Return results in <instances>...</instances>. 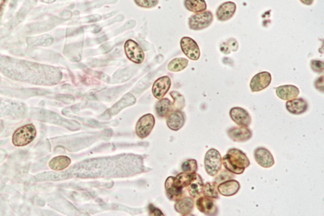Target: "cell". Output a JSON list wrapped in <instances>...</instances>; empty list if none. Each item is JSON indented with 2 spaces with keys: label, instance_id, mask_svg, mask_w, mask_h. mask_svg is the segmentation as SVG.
Instances as JSON below:
<instances>
[{
  "label": "cell",
  "instance_id": "8",
  "mask_svg": "<svg viewBox=\"0 0 324 216\" xmlns=\"http://www.w3.org/2000/svg\"><path fill=\"white\" fill-rule=\"evenodd\" d=\"M272 76L269 72H261L256 74L250 82V88L253 92H258L266 89L271 83Z\"/></svg>",
  "mask_w": 324,
  "mask_h": 216
},
{
  "label": "cell",
  "instance_id": "15",
  "mask_svg": "<svg viewBox=\"0 0 324 216\" xmlns=\"http://www.w3.org/2000/svg\"><path fill=\"white\" fill-rule=\"evenodd\" d=\"M286 107L288 112L294 115H301L308 110V104L303 98H294L288 100Z\"/></svg>",
  "mask_w": 324,
  "mask_h": 216
},
{
  "label": "cell",
  "instance_id": "34",
  "mask_svg": "<svg viewBox=\"0 0 324 216\" xmlns=\"http://www.w3.org/2000/svg\"><path fill=\"white\" fill-rule=\"evenodd\" d=\"M315 86L318 90L321 91L322 93L324 92V76L317 79L315 82Z\"/></svg>",
  "mask_w": 324,
  "mask_h": 216
},
{
  "label": "cell",
  "instance_id": "20",
  "mask_svg": "<svg viewBox=\"0 0 324 216\" xmlns=\"http://www.w3.org/2000/svg\"><path fill=\"white\" fill-rule=\"evenodd\" d=\"M188 191L190 195L193 198H197L201 195L203 193V183L202 178L198 174H196L195 176L192 179V180L188 185Z\"/></svg>",
  "mask_w": 324,
  "mask_h": 216
},
{
  "label": "cell",
  "instance_id": "31",
  "mask_svg": "<svg viewBox=\"0 0 324 216\" xmlns=\"http://www.w3.org/2000/svg\"><path fill=\"white\" fill-rule=\"evenodd\" d=\"M135 2L140 7L149 8L157 6L159 0H135Z\"/></svg>",
  "mask_w": 324,
  "mask_h": 216
},
{
  "label": "cell",
  "instance_id": "28",
  "mask_svg": "<svg viewBox=\"0 0 324 216\" xmlns=\"http://www.w3.org/2000/svg\"><path fill=\"white\" fill-rule=\"evenodd\" d=\"M170 95L174 99V104L172 105L176 110H181L185 108V100L183 95L177 91H172L170 93Z\"/></svg>",
  "mask_w": 324,
  "mask_h": 216
},
{
  "label": "cell",
  "instance_id": "23",
  "mask_svg": "<svg viewBox=\"0 0 324 216\" xmlns=\"http://www.w3.org/2000/svg\"><path fill=\"white\" fill-rule=\"evenodd\" d=\"M185 6L186 9L196 14L204 12L207 8L205 0H185Z\"/></svg>",
  "mask_w": 324,
  "mask_h": 216
},
{
  "label": "cell",
  "instance_id": "3",
  "mask_svg": "<svg viewBox=\"0 0 324 216\" xmlns=\"http://www.w3.org/2000/svg\"><path fill=\"white\" fill-rule=\"evenodd\" d=\"M222 165V157L217 150L211 148L206 153L205 167L209 175L216 176L220 171Z\"/></svg>",
  "mask_w": 324,
  "mask_h": 216
},
{
  "label": "cell",
  "instance_id": "19",
  "mask_svg": "<svg viewBox=\"0 0 324 216\" xmlns=\"http://www.w3.org/2000/svg\"><path fill=\"white\" fill-rule=\"evenodd\" d=\"M165 189L168 197L173 200L180 199L183 193V188L179 187L175 182L174 177H169L165 183Z\"/></svg>",
  "mask_w": 324,
  "mask_h": 216
},
{
  "label": "cell",
  "instance_id": "1",
  "mask_svg": "<svg viewBox=\"0 0 324 216\" xmlns=\"http://www.w3.org/2000/svg\"><path fill=\"white\" fill-rule=\"evenodd\" d=\"M223 165L227 171L235 174H242L250 165L246 155L237 148H231L222 158Z\"/></svg>",
  "mask_w": 324,
  "mask_h": 216
},
{
  "label": "cell",
  "instance_id": "7",
  "mask_svg": "<svg viewBox=\"0 0 324 216\" xmlns=\"http://www.w3.org/2000/svg\"><path fill=\"white\" fill-rule=\"evenodd\" d=\"M155 123V117L150 113L144 115L140 118L136 125L137 136L141 138L147 137L154 127Z\"/></svg>",
  "mask_w": 324,
  "mask_h": 216
},
{
  "label": "cell",
  "instance_id": "25",
  "mask_svg": "<svg viewBox=\"0 0 324 216\" xmlns=\"http://www.w3.org/2000/svg\"><path fill=\"white\" fill-rule=\"evenodd\" d=\"M189 61L185 58H176L170 61L168 65V69L171 72L183 71L188 67Z\"/></svg>",
  "mask_w": 324,
  "mask_h": 216
},
{
  "label": "cell",
  "instance_id": "22",
  "mask_svg": "<svg viewBox=\"0 0 324 216\" xmlns=\"http://www.w3.org/2000/svg\"><path fill=\"white\" fill-rule=\"evenodd\" d=\"M71 159L66 156H58L54 157L49 163V166L54 171H62L71 164Z\"/></svg>",
  "mask_w": 324,
  "mask_h": 216
},
{
  "label": "cell",
  "instance_id": "5",
  "mask_svg": "<svg viewBox=\"0 0 324 216\" xmlns=\"http://www.w3.org/2000/svg\"><path fill=\"white\" fill-rule=\"evenodd\" d=\"M125 52L126 56L132 62L135 64H141L144 60V54L143 50L138 43L133 39H128L125 43Z\"/></svg>",
  "mask_w": 324,
  "mask_h": 216
},
{
  "label": "cell",
  "instance_id": "18",
  "mask_svg": "<svg viewBox=\"0 0 324 216\" xmlns=\"http://www.w3.org/2000/svg\"><path fill=\"white\" fill-rule=\"evenodd\" d=\"M167 123L172 130L178 131L185 123V115L179 110L171 112L168 115Z\"/></svg>",
  "mask_w": 324,
  "mask_h": 216
},
{
  "label": "cell",
  "instance_id": "4",
  "mask_svg": "<svg viewBox=\"0 0 324 216\" xmlns=\"http://www.w3.org/2000/svg\"><path fill=\"white\" fill-rule=\"evenodd\" d=\"M214 21V15L210 11L197 13L189 19L188 24L190 29L200 30L209 27Z\"/></svg>",
  "mask_w": 324,
  "mask_h": 216
},
{
  "label": "cell",
  "instance_id": "13",
  "mask_svg": "<svg viewBox=\"0 0 324 216\" xmlns=\"http://www.w3.org/2000/svg\"><path fill=\"white\" fill-rule=\"evenodd\" d=\"M171 86V80L168 76H163L158 79L153 84L152 91L153 95L158 99H161L169 90Z\"/></svg>",
  "mask_w": 324,
  "mask_h": 216
},
{
  "label": "cell",
  "instance_id": "21",
  "mask_svg": "<svg viewBox=\"0 0 324 216\" xmlns=\"http://www.w3.org/2000/svg\"><path fill=\"white\" fill-rule=\"evenodd\" d=\"M194 207V200L191 197L180 198L175 205V209L181 215L186 216L191 213Z\"/></svg>",
  "mask_w": 324,
  "mask_h": 216
},
{
  "label": "cell",
  "instance_id": "2",
  "mask_svg": "<svg viewBox=\"0 0 324 216\" xmlns=\"http://www.w3.org/2000/svg\"><path fill=\"white\" fill-rule=\"evenodd\" d=\"M36 136V130L32 124L20 128L14 133L12 142L16 147H24L32 142Z\"/></svg>",
  "mask_w": 324,
  "mask_h": 216
},
{
  "label": "cell",
  "instance_id": "35",
  "mask_svg": "<svg viewBox=\"0 0 324 216\" xmlns=\"http://www.w3.org/2000/svg\"><path fill=\"white\" fill-rule=\"evenodd\" d=\"M149 211H150V215L163 216L162 211H160L159 209L156 208V207L153 206L152 204L150 205V206H149Z\"/></svg>",
  "mask_w": 324,
  "mask_h": 216
},
{
  "label": "cell",
  "instance_id": "11",
  "mask_svg": "<svg viewBox=\"0 0 324 216\" xmlns=\"http://www.w3.org/2000/svg\"><path fill=\"white\" fill-rule=\"evenodd\" d=\"M230 138L235 142H245L248 141L253 136L252 131L248 127H233L227 131Z\"/></svg>",
  "mask_w": 324,
  "mask_h": 216
},
{
  "label": "cell",
  "instance_id": "29",
  "mask_svg": "<svg viewBox=\"0 0 324 216\" xmlns=\"http://www.w3.org/2000/svg\"><path fill=\"white\" fill-rule=\"evenodd\" d=\"M234 40V39H230L227 42L222 43L220 47L221 52L225 54H229L231 53V51L236 52L234 49L235 48L236 50H238V44L236 39L234 42H233Z\"/></svg>",
  "mask_w": 324,
  "mask_h": 216
},
{
  "label": "cell",
  "instance_id": "14",
  "mask_svg": "<svg viewBox=\"0 0 324 216\" xmlns=\"http://www.w3.org/2000/svg\"><path fill=\"white\" fill-rule=\"evenodd\" d=\"M236 5L233 1H227L218 6L216 11V18L221 22L229 21L235 14Z\"/></svg>",
  "mask_w": 324,
  "mask_h": 216
},
{
  "label": "cell",
  "instance_id": "33",
  "mask_svg": "<svg viewBox=\"0 0 324 216\" xmlns=\"http://www.w3.org/2000/svg\"><path fill=\"white\" fill-rule=\"evenodd\" d=\"M233 178H234L233 174H232L231 172L227 171L226 169V171H222L219 174V176L216 177L215 182L218 184V183L224 182L225 181L231 180Z\"/></svg>",
  "mask_w": 324,
  "mask_h": 216
},
{
  "label": "cell",
  "instance_id": "16",
  "mask_svg": "<svg viewBox=\"0 0 324 216\" xmlns=\"http://www.w3.org/2000/svg\"><path fill=\"white\" fill-rule=\"evenodd\" d=\"M240 184L238 181L228 180L217 185L218 193L223 196H231L236 195L240 189Z\"/></svg>",
  "mask_w": 324,
  "mask_h": 216
},
{
  "label": "cell",
  "instance_id": "36",
  "mask_svg": "<svg viewBox=\"0 0 324 216\" xmlns=\"http://www.w3.org/2000/svg\"><path fill=\"white\" fill-rule=\"evenodd\" d=\"M302 3L305 4L306 5H311L314 3V0H300Z\"/></svg>",
  "mask_w": 324,
  "mask_h": 216
},
{
  "label": "cell",
  "instance_id": "32",
  "mask_svg": "<svg viewBox=\"0 0 324 216\" xmlns=\"http://www.w3.org/2000/svg\"><path fill=\"white\" fill-rule=\"evenodd\" d=\"M310 67L312 71L316 73H323L324 69V64L323 61L312 60L311 61Z\"/></svg>",
  "mask_w": 324,
  "mask_h": 216
},
{
  "label": "cell",
  "instance_id": "27",
  "mask_svg": "<svg viewBox=\"0 0 324 216\" xmlns=\"http://www.w3.org/2000/svg\"><path fill=\"white\" fill-rule=\"evenodd\" d=\"M196 174V172H193V173H191V172H182L176 178H175V182H176L179 187L184 189V188L188 187L192 179L195 176Z\"/></svg>",
  "mask_w": 324,
  "mask_h": 216
},
{
  "label": "cell",
  "instance_id": "6",
  "mask_svg": "<svg viewBox=\"0 0 324 216\" xmlns=\"http://www.w3.org/2000/svg\"><path fill=\"white\" fill-rule=\"evenodd\" d=\"M182 51L186 56L192 60H198L200 57V50L194 39L189 37H184L181 40Z\"/></svg>",
  "mask_w": 324,
  "mask_h": 216
},
{
  "label": "cell",
  "instance_id": "9",
  "mask_svg": "<svg viewBox=\"0 0 324 216\" xmlns=\"http://www.w3.org/2000/svg\"><path fill=\"white\" fill-rule=\"evenodd\" d=\"M232 120L238 126L248 127L251 123V117L248 112L242 108H234L229 112Z\"/></svg>",
  "mask_w": 324,
  "mask_h": 216
},
{
  "label": "cell",
  "instance_id": "30",
  "mask_svg": "<svg viewBox=\"0 0 324 216\" xmlns=\"http://www.w3.org/2000/svg\"><path fill=\"white\" fill-rule=\"evenodd\" d=\"M182 169H183V172H191V173L196 172L197 170H198L197 161L194 160V159H190V160L185 161L182 165Z\"/></svg>",
  "mask_w": 324,
  "mask_h": 216
},
{
  "label": "cell",
  "instance_id": "26",
  "mask_svg": "<svg viewBox=\"0 0 324 216\" xmlns=\"http://www.w3.org/2000/svg\"><path fill=\"white\" fill-rule=\"evenodd\" d=\"M203 195L206 197L216 199L219 198V193L217 189V183L216 182L207 183L203 187Z\"/></svg>",
  "mask_w": 324,
  "mask_h": 216
},
{
  "label": "cell",
  "instance_id": "12",
  "mask_svg": "<svg viewBox=\"0 0 324 216\" xmlns=\"http://www.w3.org/2000/svg\"><path fill=\"white\" fill-rule=\"evenodd\" d=\"M197 209L206 216H216L218 215V207L212 198L201 196L196 200Z\"/></svg>",
  "mask_w": 324,
  "mask_h": 216
},
{
  "label": "cell",
  "instance_id": "10",
  "mask_svg": "<svg viewBox=\"0 0 324 216\" xmlns=\"http://www.w3.org/2000/svg\"><path fill=\"white\" fill-rule=\"evenodd\" d=\"M254 157L258 164L262 167L270 168L274 165L275 161L272 154L266 148H256L254 152Z\"/></svg>",
  "mask_w": 324,
  "mask_h": 216
},
{
  "label": "cell",
  "instance_id": "17",
  "mask_svg": "<svg viewBox=\"0 0 324 216\" xmlns=\"http://www.w3.org/2000/svg\"><path fill=\"white\" fill-rule=\"evenodd\" d=\"M277 97L283 100L294 99L299 95V89L294 85H284L275 88Z\"/></svg>",
  "mask_w": 324,
  "mask_h": 216
},
{
  "label": "cell",
  "instance_id": "24",
  "mask_svg": "<svg viewBox=\"0 0 324 216\" xmlns=\"http://www.w3.org/2000/svg\"><path fill=\"white\" fill-rule=\"evenodd\" d=\"M173 105L167 98L160 100L156 105V112L160 117H163L169 115L172 112Z\"/></svg>",
  "mask_w": 324,
  "mask_h": 216
}]
</instances>
